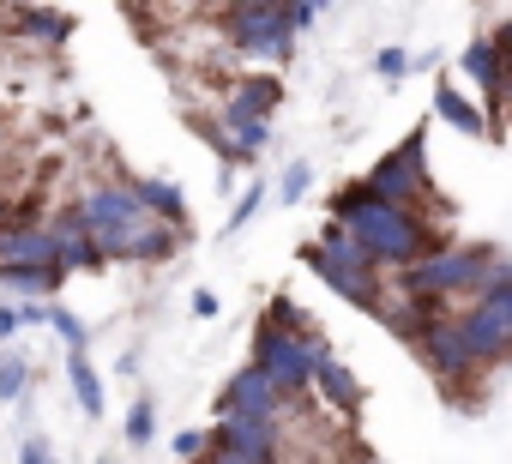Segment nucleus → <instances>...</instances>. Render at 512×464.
Segmentation results:
<instances>
[{
	"mask_svg": "<svg viewBox=\"0 0 512 464\" xmlns=\"http://www.w3.org/2000/svg\"><path fill=\"white\" fill-rule=\"evenodd\" d=\"M278 97H284V85H278V73H253V79H247V85H241V91H235L229 103H235V109H247V115H266V121H272V109H278Z\"/></svg>",
	"mask_w": 512,
	"mask_h": 464,
	"instance_id": "nucleus-21",
	"label": "nucleus"
},
{
	"mask_svg": "<svg viewBox=\"0 0 512 464\" xmlns=\"http://www.w3.org/2000/svg\"><path fill=\"white\" fill-rule=\"evenodd\" d=\"M217 127H223V139L241 151V163H253V157L272 145V121H266V115H247V109H235V103L223 109V121H217Z\"/></svg>",
	"mask_w": 512,
	"mask_h": 464,
	"instance_id": "nucleus-14",
	"label": "nucleus"
},
{
	"mask_svg": "<svg viewBox=\"0 0 512 464\" xmlns=\"http://www.w3.org/2000/svg\"><path fill=\"white\" fill-rule=\"evenodd\" d=\"M458 67H464V79H470V85H482V91H488V103L500 97V55H494V43H488V37H470V43H464V55H458Z\"/></svg>",
	"mask_w": 512,
	"mask_h": 464,
	"instance_id": "nucleus-18",
	"label": "nucleus"
},
{
	"mask_svg": "<svg viewBox=\"0 0 512 464\" xmlns=\"http://www.w3.org/2000/svg\"><path fill=\"white\" fill-rule=\"evenodd\" d=\"M193 133H199V139H205V145H211V151H217L223 163H241V151H235V145L223 139V127H217V121H193Z\"/></svg>",
	"mask_w": 512,
	"mask_h": 464,
	"instance_id": "nucleus-28",
	"label": "nucleus"
},
{
	"mask_svg": "<svg viewBox=\"0 0 512 464\" xmlns=\"http://www.w3.org/2000/svg\"><path fill=\"white\" fill-rule=\"evenodd\" d=\"M103 464H115V458H103Z\"/></svg>",
	"mask_w": 512,
	"mask_h": 464,
	"instance_id": "nucleus-39",
	"label": "nucleus"
},
{
	"mask_svg": "<svg viewBox=\"0 0 512 464\" xmlns=\"http://www.w3.org/2000/svg\"><path fill=\"white\" fill-rule=\"evenodd\" d=\"M314 386H320V398H326L332 410H344V416H350V410H362V380L338 362V350H332V344L314 356Z\"/></svg>",
	"mask_w": 512,
	"mask_h": 464,
	"instance_id": "nucleus-12",
	"label": "nucleus"
},
{
	"mask_svg": "<svg viewBox=\"0 0 512 464\" xmlns=\"http://www.w3.org/2000/svg\"><path fill=\"white\" fill-rule=\"evenodd\" d=\"M0 139H7V121H0Z\"/></svg>",
	"mask_w": 512,
	"mask_h": 464,
	"instance_id": "nucleus-38",
	"label": "nucleus"
},
{
	"mask_svg": "<svg viewBox=\"0 0 512 464\" xmlns=\"http://www.w3.org/2000/svg\"><path fill=\"white\" fill-rule=\"evenodd\" d=\"M25 37H37V43H67V31H73V19L67 13H49V7H13L7 13Z\"/></svg>",
	"mask_w": 512,
	"mask_h": 464,
	"instance_id": "nucleus-19",
	"label": "nucleus"
},
{
	"mask_svg": "<svg viewBox=\"0 0 512 464\" xmlns=\"http://www.w3.org/2000/svg\"><path fill=\"white\" fill-rule=\"evenodd\" d=\"M308 187H314V169H308V163H290V169H284V181H278V199H290V205H296V199H308Z\"/></svg>",
	"mask_w": 512,
	"mask_h": 464,
	"instance_id": "nucleus-27",
	"label": "nucleus"
},
{
	"mask_svg": "<svg viewBox=\"0 0 512 464\" xmlns=\"http://www.w3.org/2000/svg\"><path fill=\"white\" fill-rule=\"evenodd\" d=\"M488 43H494V55H512V19H506V25H500V31H494Z\"/></svg>",
	"mask_w": 512,
	"mask_h": 464,
	"instance_id": "nucleus-35",
	"label": "nucleus"
},
{
	"mask_svg": "<svg viewBox=\"0 0 512 464\" xmlns=\"http://www.w3.org/2000/svg\"><path fill=\"white\" fill-rule=\"evenodd\" d=\"M229 37L253 61H290V49H296L284 7H229Z\"/></svg>",
	"mask_w": 512,
	"mask_h": 464,
	"instance_id": "nucleus-7",
	"label": "nucleus"
},
{
	"mask_svg": "<svg viewBox=\"0 0 512 464\" xmlns=\"http://www.w3.org/2000/svg\"><path fill=\"white\" fill-rule=\"evenodd\" d=\"M374 73H380V79H392V85H398V79H404V73H410V55H404V49H380V55H374Z\"/></svg>",
	"mask_w": 512,
	"mask_h": 464,
	"instance_id": "nucleus-29",
	"label": "nucleus"
},
{
	"mask_svg": "<svg viewBox=\"0 0 512 464\" xmlns=\"http://www.w3.org/2000/svg\"><path fill=\"white\" fill-rule=\"evenodd\" d=\"M25 386H31V362H19V356H0V398H25Z\"/></svg>",
	"mask_w": 512,
	"mask_h": 464,
	"instance_id": "nucleus-24",
	"label": "nucleus"
},
{
	"mask_svg": "<svg viewBox=\"0 0 512 464\" xmlns=\"http://www.w3.org/2000/svg\"><path fill=\"white\" fill-rule=\"evenodd\" d=\"M302 320H308V314H302V308H296L290 296H272V302H266V332H284V338H302Z\"/></svg>",
	"mask_w": 512,
	"mask_h": 464,
	"instance_id": "nucleus-23",
	"label": "nucleus"
},
{
	"mask_svg": "<svg viewBox=\"0 0 512 464\" xmlns=\"http://www.w3.org/2000/svg\"><path fill=\"white\" fill-rule=\"evenodd\" d=\"M302 260L326 278V290H338L350 308H368V314H380V266L344 236V223H326L320 229V242L314 248H302Z\"/></svg>",
	"mask_w": 512,
	"mask_h": 464,
	"instance_id": "nucleus-3",
	"label": "nucleus"
},
{
	"mask_svg": "<svg viewBox=\"0 0 512 464\" xmlns=\"http://www.w3.org/2000/svg\"><path fill=\"white\" fill-rule=\"evenodd\" d=\"M326 344L320 338H284V332H266L260 326V338H253V362L247 368H260L266 380H272V392L278 398H296V392H308L314 386V356H320Z\"/></svg>",
	"mask_w": 512,
	"mask_h": 464,
	"instance_id": "nucleus-6",
	"label": "nucleus"
},
{
	"mask_svg": "<svg viewBox=\"0 0 512 464\" xmlns=\"http://www.w3.org/2000/svg\"><path fill=\"white\" fill-rule=\"evenodd\" d=\"M7 223H13V205H7V199H0V236H7Z\"/></svg>",
	"mask_w": 512,
	"mask_h": 464,
	"instance_id": "nucleus-37",
	"label": "nucleus"
},
{
	"mask_svg": "<svg viewBox=\"0 0 512 464\" xmlns=\"http://www.w3.org/2000/svg\"><path fill=\"white\" fill-rule=\"evenodd\" d=\"M67 386L85 416H103V374L91 368V356H67Z\"/></svg>",
	"mask_w": 512,
	"mask_h": 464,
	"instance_id": "nucleus-20",
	"label": "nucleus"
},
{
	"mask_svg": "<svg viewBox=\"0 0 512 464\" xmlns=\"http://www.w3.org/2000/svg\"><path fill=\"white\" fill-rule=\"evenodd\" d=\"M79 217H85V229H91L103 266H109V260H115V266H163V260H175V254L187 248V229L157 223V217L133 199V187H121V181L91 187L85 205H79Z\"/></svg>",
	"mask_w": 512,
	"mask_h": 464,
	"instance_id": "nucleus-1",
	"label": "nucleus"
},
{
	"mask_svg": "<svg viewBox=\"0 0 512 464\" xmlns=\"http://www.w3.org/2000/svg\"><path fill=\"white\" fill-rule=\"evenodd\" d=\"M193 314L211 320V314H217V296H211V290H193Z\"/></svg>",
	"mask_w": 512,
	"mask_h": 464,
	"instance_id": "nucleus-34",
	"label": "nucleus"
},
{
	"mask_svg": "<svg viewBox=\"0 0 512 464\" xmlns=\"http://www.w3.org/2000/svg\"><path fill=\"white\" fill-rule=\"evenodd\" d=\"M127 187H133V199H139L157 223L187 229V199H181V187H175V181H157V175H151V181H127Z\"/></svg>",
	"mask_w": 512,
	"mask_h": 464,
	"instance_id": "nucleus-16",
	"label": "nucleus"
},
{
	"mask_svg": "<svg viewBox=\"0 0 512 464\" xmlns=\"http://www.w3.org/2000/svg\"><path fill=\"white\" fill-rule=\"evenodd\" d=\"M61 266H0V290L19 296V302H49L61 290Z\"/></svg>",
	"mask_w": 512,
	"mask_h": 464,
	"instance_id": "nucleus-15",
	"label": "nucleus"
},
{
	"mask_svg": "<svg viewBox=\"0 0 512 464\" xmlns=\"http://www.w3.org/2000/svg\"><path fill=\"white\" fill-rule=\"evenodd\" d=\"M458 320V332H464V344H470V356H476V368L488 362H512V266H500L494 272V284L464 308V314H452Z\"/></svg>",
	"mask_w": 512,
	"mask_h": 464,
	"instance_id": "nucleus-4",
	"label": "nucleus"
},
{
	"mask_svg": "<svg viewBox=\"0 0 512 464\" xmlns=\"http://www.w3.org/2000/svg\"><path fill=\"white\" fill-rule=\"evenodd\" d=\"M49 236H55V260H61V272H97V266H103V254H97V242H91V229H85L79 211L49 217Z\"/></svg>",
	"mask_w": 512,
	"mask_h": 464,
	"instance_id": "nucleus-11",
	"label": "nucleus"
},
{
	"mask_svg": "<svg viewBox=\"0 0 512 464\" xmlns=\"http://www.w3.org/2000/svg\"><path fill=\"white\" fill-rule=\"evenodd\" d=\"M416 356L434 368V380H470V374H476V356H470L458 320H434V326L416 338Z\"/></svg>",
	"mask_w": 512,
	"mask_h": 464,
	"instance_id": "nucleus-9",
	"label": "nucleus"
},
{
	"mask_svg": "<svg viewBox=\"0 0 512 464\" xmlns=\"http://www.w3.org/2000/svg\"><path fill=\"white\" fill-rule=\"evenodd\" d=\"M362 193H368V199H380V205L422 211V199H428V139H422V133H410L398 151H386V157L368 169Z\"/></svg>",
	"mask_w": 512,
	"mask_h": 464,
	"instance_id": "nucleus-5",
	"label": "nucleus"
},
{
	"mask_svg": "<svg viewBox=\"0 0 512 464\" xmlns=\"http://www.w3.org/2000/svg\"><path fill=\"white\" fill-rule=\"evenodd\" d=\"M260 205H266V187H260V181H247V193H241V199H235V211H229V236L260 217Z\"/></svg>",
	"mask_w": 512,
	"mask_h": 464,
	"instance_id": "nucleus-26",
	"label": "nucleus"
},
{
	"mask_svg": "<svg viewBox=\"0 0 512 464\" xmlns=\"http://www.w3.org/2000/svg\"><path fill=\"white\" fill-rule=\"evenodd\" d=\"M211 446L247 458V464H278V422H260V416H217L211 428Z\"/></svg>",
	"mask_w": 512,
	"mask_h": 464,
	"instance_id": "nucleus-8",
	"label": "nucleus"
},
{
	"mask_svg": "<svg viewBox=\"0 0 512 464\" xmlns=\"http://www.w3.org/2000/svg\"><path fill=\"white\" fill-rule=\"evenodd\" d=\"M211 452V434L205 428H181L175 434V458H205Z\"/></svg>",
	"mask_w": 512,
	"mask_h": 464,
	"instance_id": "nucleus-30",
	"label": "nucleus"
},
{
	"mask_svg": "<svg viewBox=\"0 0 512 464\" xmlns=\"http://www.w3.org/2000/svg\"><path fill=\"white\" fill-rule=\"evenodd\" d=\"M278 392H272V380L260 374V368H235L229 374V386H223V398H217V416H260V422H278Z\"/></svg>",
	"mask_w": 512,
	"mask_h": 464,
	"instance_id": "nucleus-10",
	"label": "nucleus"
},
{
	"mask_svg": "<svg viewBox=\"0 0 512 464\" xmlns=\"http://www.w3.org/2000/svg\"><path fill=\"white\" fill-rule=\"evenodd\" d=\"M0 266H61V260H55L49 223H37V229H7V236H0Z\"/></svg>",
	"mask_w": 512,
	"mask_h": 464,
	"instance_id": "nucleus-13",
	"label": "nucleus"
},
{
	"mask_svg": "<svg viewBox=\"0 0 512 464\" xmlns=\"http://www.w3.org/2000/svg\"><path fill=\"white\" fill-rule=\"evenodd\" d=\"M434 115H440L446 127H458V133H470V139H482V133H488V115H482L458 85H446V79L434 85Z\"/></svg>",
	"mask_w": 512,
	"mask_h": 464,
	"instance_id": "nucleus-17",
	"label": "nucleus"
},
{
	"mask_svg": "<svg viewBox=\"0 0 512 464\" xmlns=\"http://www.w3.org/2000/svg\"><path fill=\"white\" fill-rule=\"evenodd\" d=\"M25 320H19V302H0V338H13Z\"/></svg>",
	"mask_w": 512,
	"mask_h": 464,
	"instance_id": "nucleus-33",
	"label": "nucleus"
},
{
	"mask_svg": "<svg viewBox=\"0 0 512 464\" xmlns=\"http://www.w3.org/2000/svg\"><path fill=\"white\" fill-rule=\"evenodd\" d=\"M151 434H157V404L139 398L133 416H127V446H151Z\"/></svg>",
	"mask_w": 512,
	"mask_h": 464,
	"instance_id": "nucleus-25",
	"label": "nucleus"
},
{
	"mask_svg": "<svg viewBox=\"0 0 512 464\" xmlns=\"http://www.w3.org/2000/svg\"><path fill=\"white\" fill-rule=\"evenodd\" d=\"M332 223H344V236H350L374 266H404V272H410L416 260L434 254V229H428V217H422V211H404V205L368 199L362 181L344 187V193L332 199Z\"/></svg>",
	"mask_w": 512,
	"mask_h": 464,
	"instance_id": "nucleus-2",
	"label": "nucleus"
},
{
	"mask_svg": "<svg viewBox=\"0 0 512 464\" xmlns=\"http://www.w3.org/2000/svg\"><path fill=\"white\" fill-rule=\"evenodd\" d=\"M284 19H290V31H308L320 19V7H314V0H302V7H284Z\"/></svg>",
	"mask_w": 512,
	"mask_h": 464,
	"instance_id": "nucleus-32",
	"label": "nucleus"
},
{
	"mask_svg": "<svg viewBox=\"0 0 512 464\" xmlns=\"http://www.w3.org/2000/svg\"><path fill=\"white\" fill-rule=\"evenodd\" d=\"M43 326H55L61 332V344H67V356H85V344H91V332H85V320L73 314V308H61V302H49V320Z\"/></svg>",
	"mask_w": 512,
	"mask_h": 464,
	"instance_id": "nucleus-22",
	"label": "nucleus"
},
{
	"mask_svg": "<svg viewBox=\"0 0 512 464\" xmlns=\"http://www.w3.org/2000/svg\"><path fill=\"white\" fill-rule=\"evenodd\" d=\"M199 464H247V458H235V452H223V446H211V452H205Z\"/></svg>",
	"mask_w": 512,
	"mask_h": 464,
	"instance_id": "nucleus-36",
	"label": "nucleus"
},
{
	"mask_svg": "<svg viewBox=\"0 0 512 464\" xmlns=\"http://www.w3.org/2000/svg\"><path fill=\"white\" fill-rule=\"evenodd\" d=\"M19 464H55V446H49V440H37V434H31V440H25V446H19Z\"/></svg>",
	"mask_w": 512,
	"mask_h": 464,
	"instance_id": "nucleus-31",
	"label": "nucleus"
}]
</instances>
